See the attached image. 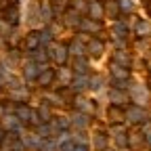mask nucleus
Returning <instances> with one entry per match:
<instances>
[{"mask_svg": "<svg viewBox=\"0 0 151 151\" xmlns=\"http://www.w3.org/2000/svg\"><path fill=\"white\" fill-rule=\"evenodd\" d=\"M48 55L52 57L57 63H63V61L67 59V48H65L63 44H50V46H48Z\"/></svg>", "mask_w": 151, "mask_h": 151, "instance_id": "1", "label": "nucleus"}, {"mask_svg": "<svg viewBox=\"0 0 151 151\" xmlns=\"http://www.w3.org/2000/svg\"><path fill=\"white\" fill-rule=\"evenodd\" d=\"M88 15H90L92 21H99V19L105 15V4H101V2H90V4H88Z\"/></svg>", "mask_w": 151, "mask_h": 151, "instance_id": "2", "label": "nucleus"}, {"mask_svg": "<svg viewBox=\"0 0 151 151\" xmlns=\"http://www.w3.org/2000/svg\"><path fill=\"white\" fill-rule=\"evenodd\" d=\"M126 118L130 120V124H139V122H143L145 113H143V109H139V107H130V109L126 111Z\"/></svg>", "mask_w": 151, "mask_h": 151, "instance_id": "3", "label": "nucleus"}, {"mask_svg": "<svg viewBox=\"0 0 151 151\" xmlns=\"http://www.w3.org/2000/svg\"><path fill=\"white\" fill-rule=\"evenodd\" d=\"M32 116H34V111L27 105H17V118H19V122H29Z\"/></svg>", "mask_w": 151, "mask_h": 151, "instance_id": "4", "label": "nucleus"}, {"mask_svg": "<svg viewBox=\"0 0 151 151\" xmlns=\"http://www.w3.org/2000/svg\"><path fill=\"white\" fill-rule=\"evenodd\" d=\"M109 118H111L113 124H120V122L126 120V113H124L120 107H111V109H109Z\"/></svg>", "mask_w": 151, "mask_h": 151, "instance_id": "5", "label": "nucleus"}, {"mask_svg": "<svg viewBox=\"0 0 151 151\" xmlns=\"http://www.w3.org/2000/svg\"><path fill=\"white\" fill-rule=\"evenodd\" d=\"M38 44H40V34H38V32H32V34L25 38V46H27L29 50H36Z\"/></svg>", "mask_w": 151, "mask_h": 151, "instance_id": "6", "label": "nucleus"}, {"mask_svg": "<svg viewBox=\"0 0 151 151\" xmlns=\"http://www.w3.org/2000/svg\"><path fill=\"white\" fill-rule=\"evenodd\" d=\"M80 27H82L84 32H88V34H94V32H99V29H101V23H99V21H92V19H88V21H82V23H80Z\"/></svg>", "mask_w": 151, "mask_h": 151, "instance_id": "7", "label": "nucleus"}, {"mask_svg": "<svg viewBox=\"0 0 151 151\" xmlns=\"http://www.w3.org/2000/svg\"><path fill=\"white\" fill-rule=\"evenodd\" d=\"M52 80H55V71H52V69L40 71V76H38V82H40L42 86H48V84H50Z\"/></svg>", "mask_w": 151, "mask_h": 151, "instance_id": "8", "label": "nucleus"}, {"mask_svg": "<svg viewBox=\"0 0 151 151\" xmlns=\"http://www.w3.org/2000/svg\"><path fill=\"white\" fill-rule=\"evenodd\" d=\"M88 52L90 55H101L103 52V42H99V40H88Z\"/></svg>", "mask_w": 151, "mask_h": 151, "instance_id": "9", "label": "nucleus"}, {"mask_svg": "<svg viewBox=\"0 0 151 151\" xmlns=\"http://www.w3.org/2000/svg\"><path fill=\"white\" fill-rule=\"evenodd\" d=\"M111 71H113V78H118V80L128 78V69L122 67V65H116V63H113V65H111Z\"/></svg>", "mask_w": 151, "mask_h": 151, "instance_id": "10", "label": "nucleus"}, {"mask_svg": "<svg viewBox=\"0 0 151 151\" xmlns=\"http://www.w3.org/2000/svg\"><path fill=\"white\" fill-rule=\"evenodd\" d=\"M113 57H116V65H122V67H128V65H130V57H128L126 52L118 50V52L113 55Z\"/></svg>", "mask_w": 151, "mask_h": 151, "instance_id": "11", "label": "nucleus"}, {"mask_svg": "<svg viewBox=\"0 0 151 151\" xmlns=\"http://www.w3.org/2000/svg\"><path fill=\"white\" fill-rule=\"evenodd\" d=\"M23 71H25V78H27V80H34V78L40 76V73H38V65H36V63H27Z\"/></svg>", "mask_w": 151, "mask_h": 151, "instance_id": "12", "label": "nucleus"}, {"mask_svg": "<svg viewBox=\"0 0 151 151\" xmlns=\"http://www.w3.org/2000/svg\"><path fill=\"white\" fill-rule=\"evenodd\" d=\"M94 147H97L99 151H105V147H107V139H105V134H103V132L94 134Z\"/></svg>", "mask_w": 151, "mask_h": 151, "instance_id": "13", "label": "nucleus"}, {"mask_svg": "<svg viewBox=\"0 0 151 151\" xmlns=\"http://www.w3.org/2000/svg\"><path fill=\"white\" fill-rule=\"evenodd\" d=\"M4 128L17 130V128H19V118H17V116H6V118H4Z\"/></svg>", "mask_w": 151, "mask_h": 151, "instance_id": "14", "label": "nucleus"}, {"mask_svg": "<svg viewBox=\"0 0 151 151\" xmlns=\"http://www.w3.org/2000/svg\"><path fill=\"white\" fill-rule=\"evenodd\" d=\"M105 6H107V9H105V11H107V13H109V15H111V17H116V15H118V13H120V4H118V2H116V0H109V2H107V4H105Z\"/></svg>", "mask_w": 151, "mask_h": 151, "instance_id": "15", "label": "nucleus"}, {"mask_svg": "<svg viewBox=\"0 0 151 151\" xmlns=\"http://www.w3.org/2000/svg\"><path fill=\"white\" fill-rule=\"evenodd\" d=\"M71 122H73L76 126H80V128H84V126H86V122H88V118L84 116V113H76V116L71 118Z\"/></svg>", "mask_w": 151, "mask_h": 151, "instance_id": "16", "label": "nucleus"}, {"mask_svg": "<svg viewBox=\"0 0 151 151\" xmlns=\"http://www.w3.org/2000/svg\"><path fill=\"white\" fill-rule=\"evenodd\" d=\"M38 113H40V120H42V122L50 120V109H48V105H46V103H44V105H40V111H38Z\"/></svg>", "mask_w": 151, "mask_h": 151, "instance_id": "17", "label": "nucleus"}, {"mask_svg": "<svg viewBox=\"0 0 151 151\" xmlns=\"http://www.w3.org/2000/svg\"><path fill=\"white\" fill-rule=\"evenodd\" d=\"M40 149H42V151H59V149H57V143H55V141H50V139H48V141H44V143L40 145Z\"/></svg>", "mask_w": 151, "mask_h": 151, "instance_id": "18", "label": "nucleus"}, {"mask_svg": "<svg viewBox=\"0 0 151 151\" xmlns=\"http://www.w3.org/2000/svg\"><path fill=\"white\" fill-rule=\"evenodd\" d=\"M111 101H113V103H124L126 97H124L122 92H118V90H111Z\"/></svg>", "mask_w": 151, "mask_h": 151, "instance_id": "19", "label": "nucleus"}, {"mask_svg": "<svg viewBox=\"0 0 151 151\" xmlns=\"http://www.w3.org/2000/svg\"><path fill=\"white\" fill-rule=\"evenodd\" d=\"M86 84H88V78H86V73L82 76V80H80V78H76V80H73V86H76V88H82V86H86Z\"/></svg>", "mask_w": 151, "mask_h": 151, "instance_id": "20", "label": "nucleus"}, {"mask_svg": "<svg viewBox=\"0 0 151 151\" xmlns=\"http://www.w3.org/2000/svg\"><path fill=\"white\" fill-rule=\"evenodd\" d=\"M116 143H118V147H126V145H128L126 134H118V137H116Z\"/></svg>", "mask_w": 151, "mask_h": 151, "instance_id": "21", "label": "nucleus"}, {"mask_svg": "<svg viewBox=\"0 0 151 151\" xmlns=\"http://www.w3.org/2000/svg\"><path fill=\"white\" fill-rule=\"evenodd\" d=\"M73 147H76V145H73L71 141H63V145L59 147V151H73Z\"/></svg>", "mask_w": 151, "mask_h": 151, "instance_id": "22", "label": "nucleus"}, {"mask_svg": "<svg viewBox=\"0 0 151 151\" xmlns=\"http://www.w3.org/2000/svg\"><path fill=\"white\" fill-rule=\"evenodd\" d=\"M78 105H82V109H84V111H92V103H90V101L80 99V101H78Z\"/></svg>", "mask_w": 151, "mask_h": 151, "instance_id": "23", "label": "nucleus"}, {"mask_svg": "<svg viewBox=\"0 0 151 151\" xmlns=\"http://www.w3.org/2000/svg\"><path fill=\"white\" fill-rule=\"evenodd\" d=\"M42 15H44V17H46V19H50V17H52V11H50V6H48V4H46V2H44V4H42Z\"/></svg>", "mask_w": 151, "mask_h": 151, "instance_id": "24", "label": "nucleus"}, {"mask_svg": "<svg viewBox=\"0 0 151 151\" xmlns=\"http://www.w3.org/2000/svg\"><path fill=\"white\" fill-rule=\"evenodd\" d=\"M40 42H42V44H48V42H50V32H42V34H40Z\"/></svg>", "mask_w": 151, "mask_h": 151, "instance_id": "25", "label": "nucleus"}, {"mask_svg": "<svg viewBox=\"0 0 151 151\" xmlns=\"http://www.w3.org/2000/svg\"><path fill=\"white\" fill-rule=\"evenodd\" d=\"M6 17L15 23V21H17V9H9V11H6Z\"/></svg>", "mask_w": 151, "mask_h": 151, "instance_id": "26", "label": "nucleus"}, {"mask_svg": "<svg viewBox=\"0 0 151 151\" xmlns=\"http://www.w3.org/2000/svg\"><path fill=\"white\" fill-rule=\"evenodd\" d=\"M137 32L143 36V34H147V23L145 21H139V25H137Z\"/></svg>", "mask_w": 151, "mask_h": 151, "instance_id": "27", "label": "nucleus"}, {"mask_svg": "<svg viewBox=\"0 0 151 151\" xmlns=\"http://www.w3.org/2000/svg\"><path fill=\"white\" fill-rule=\"evenodd\" d=\"M122 11H132V2H130V0H122Z\"/></svg>", "mask_w": 151, "mask_h": 151, "instance_id": "28", "label": "nucleus"}, {"mask_svg": "<svg viewBox=\"0 0 151 151\" xmlns=\"http://www.w3.org/2000/svg\"><path fill=\"white\" fill-rule=\"evenodd\" d=\"M76 69H82V71H86V61L78 59V61H76Z\"/></svg>", "mask_w": 151, "mask_h": 151, "instance_id": "29", "label": "nucleus"}, {"mask_svg": "<svg viewBox=\"0 0 151 151\" xmlns=\"http://www.w3.org/2000/svg\"><path fill=\"white\" fill-rule=\"evenodd\" d=\"M71 50H73L76 55H78V57H80V52H82V46H80L78 42H73V44H71Z\"/></svg>", "mask_w": 151, "mask_h": 151, "instance_id": "30", "label": "nucleus"}, {"mask_svg": "<svg viewBox=\"0 0 151 151\" xmlns=\"http://www.w3.org/2000/svg\"><path fill=\"white\" fill-rule=\"evenodd\" d=\"M73 151H88V147H86L84 143H80V145H76V147H73Z\"/></svg>", "mask_w": 151, "mask_h": 151, "instance_id": "31", "label": "nucleus"}, {"mask_svg": "<svg viewBox=\"0 0 151 151\" xmlns=\"http://www.w3.org/2000/svg\"><path fill=\"white\" fill-rule=\"evenodd\" d=\"M38 132L44 137V134H48V128H46V126H40V128H38Z\"/></svg>", "mask_w": 151, "mask_h": 151, "instance_id": "32", "label": "nucleus"}, {"mask_svg": "<svg viewBox=\"0 0 151 151\" xmlns=\"http://www.w3.org/2000/svg\"><path fill=\"white\" fill-rule=\"evenodd\" d=\"M65 2H67V0H55V4H57V6H65Z\"/></svg>", "mask_w": 151, "mask_h": 151, "instance_id": "33", "label": "nucleus"}, {"mask_svg": "<svg viewBox=\"0 0 151 151\" xmlns=\"http://www.w3.org/2000/svg\"><path fill=\"white\" fill-rule=\"evenodd\" d=\"M2 139H4V128L0 126V141H2Z\"/></svg>", "mask_w": 151, "mask_h": 151, "instance_id": "34", "label": "nucleus"}, {"mask_svg": "<svg viewBox=\"0 0 151 151\" xmlns=\"http://www.w3.org/2000/svg\"><path fill=\"white\" fill-rule=\"evenodd\" d=\"M147 141H149V147H151V132H149V134H147Z\"/></svg>", "mask_w": 151, "mask_h": 151, "instance_id": "35", "label": "nucleus"}]
</instances>
